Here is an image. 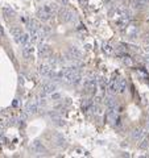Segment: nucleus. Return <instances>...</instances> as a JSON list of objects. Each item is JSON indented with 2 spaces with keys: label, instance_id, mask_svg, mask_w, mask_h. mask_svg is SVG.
Listing matches in <instances>:
<instances>
[{
  "label": "nucleus",
  "instance_id": "f257e3e1",
  "mask_svg": "<svg viewBox=\"0 0 149 158\" xmlns=\"http://www.w3.org/2000/svg\"><path fill=\"white\" fill-rule=\"evenodd\" d=\"M53 11H55L54 6H50V7L45 6V7H42V8L38 9V17L42 20V21H48V20L52 17V12Z\"/></svg>",
  "mask_w": 149,
  "mask_h": 158
},
{
  "label": "nucleus",
  "instance_id": "f03ea898",
  "mask_svg": "<svg viewBox=\"0 0 149 158\" xmlns=\"http://www.w3.org/2000/svg\"><path fill=\"white\" fill-rule=\"evenodd\" d=\"M55 90H57V86H55L54 83H44V85H42L41 98H44V96H46V95H50V94H53Z\"/></svg>",
  "mask_w": 149,
  "mask_h": 158
},
{
  "label": "nucleus",
  "instance_id": "7ed1b4c3",
  "mask_svg": "<svg viewBox=\"0 0 149 158\" xmlns=\"http://www.w3.org/2000/svg\"><path fill=\"white\" fill-rule=\"evenodd\" d=\"M67 59L70 61H75V59H80L82 57V53L77 49V48H70V50L67 52Z\"/></svg>",
  "mask_w": 149,
  "mask_h": 158
},
{
  "label": "nucleus",
  "instance_id": "20e7f679",
  "mask_svg": "<svg viewBox=\"0 0 149 158\" xmlns=\"http://www.w3.org/2000/svg\"><path fill=\"white\" fill-rule=\"evenodd\" d=\"M25 111H27V113H37L38 112V101L33 100V101H29V103L27 104V108H25Z\"/></svg>",
  "mask_w": 149,
  "mask_h": 158
},
{
  "label": "nucleus",
  "instance_id": "39448f33",
  "mask_svg": "<svg viewBox=\"0 0 149 158\" xmlns=\"http://www.w3.org/2000/svg\"><path fill=\"white\" fill-rule=\"evenodd\" d=\"M61 17H62V20H64L65 22H73L75 20L74 13L70 12V11H67V9H64V11L61 12Z\"/></svg>",
  "mask_w": 149,
  "mask_h": 158
},
{
  "label": "nucleus",
  "instance_id": "423d86ee",
  "mask_svg": "<svg viewBox=\"0 0 149 158\" xmlns=\"http://www.w3.org/2000/svg\"><path fill=\"white\" fill-rule=\"evenodd\" d=\"M108 92H110L111 95L120 92V87H119V79L112 80V82L110 83V86H108Z\"/></svg>",
  "mask_w": 149,
  "mask_h": 158
},
{
  "label": "nucleus",
  "instance_id": "0eeeda50",
  "mask_svg": "<svg viewBox=\"0 0 149 158\" xmlns=\"http://www.w3.org/2000/svg\"><path fill=\"white\" fill-rule=\"evenodd\" d=\"M144 136H145V132H144V129L139 128V129H135L132 133V138L136 140V141H141V140L144 138Z\"/></svg>",
  "mask_w": 149,
  "mask_h": 158
},
{
  "label": "nucleus",
  "instance_id": "6e6552de",
  "mask_svg": "<svg viewBox=\"0 0 149 158\" xmlns=\"http://www.w3.org/2000/svg\"><path fill=\"white\" fill-rule=\"evenodd\" d=\"M52 70L53 69L50 67L49 65H42V66H40V69H38L40 74H41L42 76H49L50 73H52Z\"/></svg>",
  "mask_w": 149,
  "mask_h": 158
},
{
  "label": "nucleus",
  "instance_id": "1a4fd4ad",
  "mask_svg": "<svg viewBox=\"0 0 149 158\" xmlns=\"http://www.w3.org/2000/svg\"><path fill=\"white\" fill-rule=\"evenodd\" d=\"M32 150H33L34 153H44L45 148L42 146V144L40 141H34L33 145H32Z\"/></svg>",
  "mask_w": 149,
  "mask_h": 158
},
{
  "label": "nucleus",
  "instance_id": "9d476101",
  "mask_svg": "<svg viewBox=\"0 0 149 158\" xmlns=\"http://www.w3.org/2000/svg\"><path fill=\"white\" fill-rule=\"evenodd\" d=\"M104 103H106V106H107L108 108H116V100L112 98V96H108V98H106Z\"/></svg>",
  "mask_w": 149,
  "mask_h": 158
},
{
  "label": "nucleus",
  "instance_id": "9b49d317",
  "mask_svg": "<svg viewBox=\"0 0 149 158\" xmlns=\"http://www.w3.org/2000/svg\"><path fill=\"white\" fill-rule=\"evenodd\" d=\"M11 33H12V36H13V37H15V40H16V41H19L20 36L22 34V33H21V30H20V29H17V28H13V29H11Z\"/></svg>",
  "mask_w": 149,
  "mask_h": 158
},
{
  "label": "nucleus",
  "instance_id": "f8f14e48",
  "mask_svg": "<svg viewBox=\"0 0 149 158\" xmlns=\"http://www.w3.org/2000/svg\"><path fill=\"white\" fill-rule=\"evenodd\" d=\"M49 48L46 46V45H41V46H40V54L42 55V57H46L48 54H49Z\"/></svg>",
  "mask_w": 149,
  "mask_h": 158
},
{
  "label": "nucleus",
  "instance_id": "ddd939ff",
  "mask_svg": "<svg viewBox=\"0 0 149 158\" xmlns=\"http://www.w3.org/2000/svg\"><path fill=\"white\" fill-rule=\"evenodd\" d=\"M61 98H62V95H61V94L55 92V91H54V92H53V94H50V99H52V100H55V101H57V100H59V99H61Z\"/></svg>",
  "mask_w": 149,
  "mask_h": 158
},
{
  "label": "nucleus",
  "instance_id": "4468645a",
  "mask_svg": "<svg viewBox=\"0 0 149 158\" xmlns=\"http://www.w3.org/2000/svg\"><path fill=\"white\" fill-rule=\"evenodd\" d=\"M123 62H124L125 65H128V66H131V65H132V62H131L129 57H124V58H123Z\"/></svg>",
  "mask_w": 149,
  "mask_h": 158
},
{
  "label": "nucleus",
  "instance_id": "2eb2a0df",
  "mask_svg": "<svg viewBox=\"0 0 149 158\" xmlns=\"http://www.w3.org/2000/svg\"><path fill=\"white\" fill-rule=\"evenodd\" d=\"M103 49H104V52H106V50H107V52H111L110 45H104V48H103Z\"/></svg>",
  "mask_w": 149,
  "mask_h": 158
},
{
  "label": "nucleus",
  "instance_id": "dca6fc26",
  "mask_svg": "<svg viewBox=\"0 0 149 158\" xmlns=\"http://www.w3.org/2000/svg\"><path fill=\"white\" fill-rule=\"evenodd\" d=\"M140 1H141V3L144 4V6H145V4H148V3H149V0H140Z\"/></svg>",
  "mask_w": 149,
  "mask_h": 158
},
{
  "label": "nucleus",
  "instance_id": "f3484780",
  "mask_svg": "<svg viewBox=\"0 0 149 158\" xmlns=\"http://www.w3.org/2000/svg\"><path fill=\"white\" fill-rule=\"evenodd\" d=\"M0 36H3V29L0 28Z\"/></svg>",
  "mask_w": 149,
  "mask_h": 158
}]
</instances>
